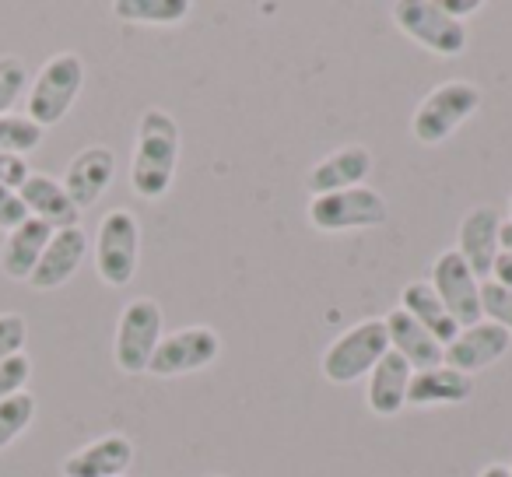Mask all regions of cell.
<instances>
[{"label":"cell","instance_id":"obj_1","mask_svg":"<svg viewBox=\"0 0 512 477\" xmlns=\"http://www.w3.org/2000/svg\"><path fill=\"white\" fill-rule=\"evenodd\" d=\"M179 151H183V137H179L176 116L165 109H148L137 123L134 162H130V186L137 197L158 200L169 193L172 179H176Z\"/></svg>","mask_w":512,"mask_h":477},{"label":"cell","instance_id":"obj_2","mask_svg":"<svg viewBox=\"0 0 512 477\" xmlns=\"http://www.w3.org/2000/svg\"><path fill=\"white\" fill-rule=\"evenodd\" d=\"M81 85H85V60L78 53H57L39 67L36 81L25 99V116L39 127H57L71 106L78 102Z\"/></svg>","mask_w":512,"mask_h":477},{"label":"cell","instance_id":"obj_3","mask_svg":"<svg viewBox=\"0 0 512 477\" xmlns=\"http://www.w3.org/2000/svg\"><path fill=\"white\" fill-rule=\"evenodd\" d=\"M481 88L474 81H442L418 102L411 116V134L421 144H442L481 109Z\"/></svg>","mask_w":512,"mask_h":477},{"label":"cell","instance_id":"obj_4","mask_svg":"<svg viewBox=\"0 0 512 477\" xmlns=\"http://www.w3.org/2000/svg\"><path fill=\"white\" fill-rule=\"evenodd\" d=\"M390 351V337H386L383 320H362L351 330H344L323 355L320 369L327 376V383L334 386H351L362 376H369L379 365V358Z\"/></svg>","mask_w":512,"mask_h":477},{"label":"cell","instance_id":"obj_5","mask_svg":"<svg viewBox=\"0 0 512 477\" xmlns=\"http://www.w3.org/2000/svg\"><path fill=\"white\" fill-rule=\"evenodd\" d=\"M390 15L404 36H411L421 50L435 53V57L453 60L467 50V25L449 18L439 8V0H397Z\"/></svg>","mask_w":512,"mask_h":477},{"label":"cell","instance_id":"obj_6","mask_svg":"<svg viewBox=\"0 0 512 477\" xmlns=\"http://www.w3.org/2000/svg\"><path fill=\"white\" fill-rule=\"evenodd\" d=\"M141 260V225L130 211L116 207L95 232V271L109 288H127Z\"/></svg>","mask_w":512,"mask_h":477},{"label":"cell","instance_id":"obj_7","mask_svg":"<svg viewBox=\"0 0 512 477\" xmlns=\"http://www.w3.org/2000/svg\"><path fill=\"white\" fill-rule=\"evenodd\" d=\"M306 214L316 232H355V228H379L390 218V207L383 193H376L372 186H351V190L313 197Z\"/></svg>","mask_w":512,"mask_h":477},{"label":"cell","instance_id":"obj_8","mask_svg":"<svg viewBox=\"0 0 512 477\" xmlns=\"http://www.w3.org/2000/svg\"><path fill=\"white\" fill-rule=\"evenodd\" d=\"M158 341H162V309L155 299H134L120 313L113 337V362L127 376H141L148 372V362L155 355Z\"/></svg>","mask_w":512,"mask_h":477},{"label":"cell","instance_id":"obj_9","mask_svg":"<svg viewBox=\"0 0 512 477\" xmlns=\"http://www.w3.org/2000/svg\"><path fill=\"white\" fill-rule=\"evenodd\" d=\"M221 355V337L211 327H183L176 334H162L155 355L148 362V372L158 379H176L200 372L207 365H214V358Z\"/></svg>","mask_w":512,"mask_h":477},{"label":"cell","instance_id":"obj_10","mask_svg":"<svg viewBox=\"0 0 512 477\" xmlns=\"http://www.w3.org/2000/svg\"><path fill=\"white\" fill-rule=\"evenodd\" d=\"M428 285L435 288V295H439L442 306L449 309V316L460 323V330L484 320L481 316V281H477V274L463 264L456 250H446L435 257Z\"/></svg>","mask_w":512,"mask_h":477},{"label":"cell","instance_id":"obj_11","mask_svg":"<svg viewBox=\"0 0 512 477\" xmlns=\"http://www.w3.org/2000/svg\"><path fill=\"white\" fill-rule=\"evenodd\" d=\"M502 214L495 207H470L460 221V232H456V253L460 260L477 274V281H491L495 271V260L502 253L498 246V232H502Z\"/></svg>","mask_w":512,"mask_h":477},{"label":"cell","instance_id":"obj_12","mask_svg":"<svg viewBox=\"0 0 512 477\" xmlns=\"http://www.w3.org/2000/svg\"><path fill=\"white\" fill-rule=\"evenodd\" d=\"M509 344H512L509 330H502V327H495V323L481 320V323H474V327H463L460 334H456L453 341L446 344L442 365L463 372V376H474V372L495 365L498 358L509 351Z\"/></svg>","mask_w":512,"mask_h":477},{"label":"cell","instance_id":"obj_13","mask_svg":"<svg viewBox=\"0 0 512 477\" xmlns=\"http://www.w3.org/2000/svg\"><path fill=\"white\" fill-rule=\"evenodd\" d=\"M85 257H88L85 228H81V225L57 228V232H53V239H50V246H46V253L39 257L36 271H32L29 285L36 288V292H53V288L67 285V281L81 271Z\"/></svg>","mask_w":512,"mask_h":477},{"label":"cell","instance_id":"obj_14","mask_svg":"<svg viewBox=\"0 0 512 477\" xmlns=\"http://www.w3.org/2000/svg\"><path fill=\"white\" fill-rule=\"evenodd\" d=\"M113 176H116V155L109 148H102V144H92V148L78 151L71 158L60 183H64L67 197L74 200V207L88 211V207H95L102 200V193L109 190Z\"/></svg>","mask_w":512,"mask_h":477},{"label":"cell","instance_id":"obj_15","mask_svg":"<svg viewBox=\"0 0 512 477\" xmlns=\"http://www.w3.org/2000/svg\"><path fill=\"white\" fill-rule=\"evenodd\" d=\"M372 165H376V158H372V151L365 148V144H348V148H337V151H330L327 158H320V162L309 169L306 186L313 197L351 190V186H362L365 179L372 176Z\"/></svg>","mask_w":512,"mask_h":477},{"label":"cell","instance_id":"obj_16","mask_svg":"<svg viewBox=\"0 0 512 477\" xmlns=\"http://www.w3.org/2000/svg\"><path fill=\"white\" fill-rule=\"evenodd\" d=\"M130 463H134V442L120 432H109L74 449L64 460V477H123Z\"/></svg>","mask_w":512,"mask_h":477},{"label":"cell","instance_id":"obj_17","mask_svg":"<svg viewBox=\"0 0 512 477\" xmlns=\"http://www.w3.org/2000/svg\"><path fill=\"white\" fill-rule=\"evenodd\" d=\"M383 323H386V337H390V351H397L414 372H425V369L442 365L446 348H442V344L435 341L414 316H407L400 306L390 309V313L383 316Z\"/></svg>","mask_w":512,"mask_h":477},{"label":"cell","instance_id":"obj_18","mask_svg":"<svg viewBox=\"0 0 512 477\" xmlns=\"http://www.w3.org/2000/svg\"><path fill=\"white\" fill-rule=\"evenodd\" d=\"M50 239H53V228L39 218H29L18 228H11L4 235V243H0V271L8 274L11 281H29L39 257L50 246Z\"/></svg>","mask_w":512,"mask_h":477},{"label":"cell","instance_id":"obj_19","mask_svg":"<svg viewBox=\"0 0 512 477\" xmlns=\"http://www.w3.org/2000/svg\"><path fill=\"white\" fill-rule=\"evenodd\" d=\"M18 197L25 200L32 218L46 221L53 232H57V228H74L81 221V211L74 207V200L67 197L64 183L53 176H43V172H29V179L22 183Z\"/></svg>","mask_w":512,"mask_h":477},{"label":"cell","instance_id":"obj_20","mask_svg":"<svg viewBox=\"0 0 512 477\" xmlns=\"http://www.w3.org/2000/svg\"><path fill=\"white\" fill-rule=\"evenodd\" d=\"M414 369L397 355V351H386L379 358V365L369 372V386H365V404L379 418H393L397 411H404L407 404V386H411Z\"/></svg>","mask_w":512,"mask_h":477},{"label":"cell","instance_id":"obj_21","mask_svg":"<svg viewBox=\"0 0 512 477\" xmlns=\"http://www.w3.org/2000/svg\"><path fill=\"white\" fill-rule=\"evenodd\" d=\"M474 397V376L435 365V369L414 372L407 386V407H442V404H463Z\"/></svg>","mask_w":512,"mask_h":477},{"label":"cell","instance_id":"obj_22","mask_svg":"<svg viewBox=\"0 0 512 477\" xmlns=\"http://www.w3.org/2000/svg\"><path fill=\"white\" fill-rule=\"evenodd\" d=\"M400 309H404L407 316H414L442 348L460 334V323L449 316V309L442 306V299L435 295V288L428 285V281H411V285H404V292H400Z\"/></svg>","mask_w":512,"mask_h":477},{"label":"cell","instance_id":"obj_23","mask_svg":"<svg viewBox=\"0 0 512 477\" xmlns=\"http://www.w3.org/2000/svg\"><path fill=\"white\" fill-rule=\"evenodd\" d=\"M190 11V0H116L113 4V15L134 25H179Z\"/></svg>","mask_w":512,"mask_h":477},{"label":"cell","instance_id":"obj_24","mask_svg":"<svg viewBox=\"0 0 512 477\" xmlns=\"http://www.w3.org/2000/svg\"><path fill=\"white\" fill-rule=\"evenodd\" d=\"M43 134L46 130L39 123H32L29 116H0V151L4 155H18L25 158L29 151H36L43 144Z\"/></svg>","mask_w":512,"mask_h":477},{"label":"cell","instance_id":"obj_25","mask_svg":"<svg viewBox=\"0 0 512 477\" xmlns=\"http://www.w3.org/2000/svg\"><path fill=\"white\" fill-rule=\"evenodd\" d=\"M36 418V397L29 390L11 400H0V449H8Z\"/></svg>","mask_w":512,"mask_h":477},{"label":"cell","instance_id":"obj_26","mask_svg":"<svg viewBox=\"0 0 512 477\" xmlns=\"http://www.w3.org/2000/svg\"><path fill=\"white\" fill-rule=\"evenodd\" d=\"M29 85V67L18 57H0V116H8L11 106L25 95Z\"/></svg>","mask_w":512,"mask_h":477},{"label":"cell","instance_id":"obj_27","mask_svg":"<svg viewBox=\"0 0 512 477\" xmlns=\"http://www.w3.org/2000/svg\"><path fill=\"white\" fill-rule=\"evenodd\" d=\"M481 316L512 334V292L498 281H481Z\"/></svg>","mask_w":512,"mask_h":477},{"label":"cell","instance_id":"obj_28","mask_svg":"<svg viewBox=\"0 0 512 477\" xmlns=\"http://www.w3.org/2000/svg\"><path fill=\"white\" fill-rule=\"evenodd\" d=\"M29 379H32L29 355L4 358V362H0V400H11V397H18V393H25L29 390V386H25Z\"/></svg>","mask_w":512,"mask_h":477},{"label":"cell","instance_id":"obj_29","mask_svg":"<svg viewBox=\"0 0 512 477\" xmlns=\"http://www.w3.org/2000/svg\"><path fill=\"white\" fill-rule=\"evenodd\" d=\"M25 337H29V323L22 313H0V362L11 355H22Z\"/></svg>","mask_w":512,"mask_h":477},{"label":"cell","instance_id":"obj_30","mask_svg":"<svg viewBox=\"0 0 512 477\" xmlns=\"http://www.w3.org/2000/svg\"><path fill=\"white\" fill-rule=\"evenodd\" d=\"M29 207H25V200L18 197V190H8V186H0V228L4 232H11V228H18L22 221H29Z\"/></svg>","mask_w":512,"mask_h":477},{"label":"cell","instance_id":"obj_31","mask_svg":"<svg viewBox=\"0 0 512 477\" xmlns=\"http://www.w3.org/2000/svg\"><path fill=\"white\" fill-rule=\"evenodd\" d=\"M25 179H29V162L18 155H4V151H0V186L22 190Z\"/></svg>","mask_w":512,"mask_h":477},{"label":"cell","instance_id":"obj_32","mask_svg":"<svg viewBox=\"0 0 512 477\" xmlns=\"http://www.w3.org/2000/svg\"><path fill=\"white\" fill-rule=\"evenodd\" d=\"M439 8L446 11L449 18H456V22H463L467 15H474V11H481V0H439Z\"/></svg>","mask_w":512,"mask_h":477},{"label":"cell","instance_id":"obj_33","mask_svg":"<svg viewBox=\"0 0 512 477\" xmlns=\"http://www.w3.org/2000/svg\"><path fill=\"white\" fill-rule=\"evenodd\" d=\"M491 281H498V285L512 292V253H498L495 271H491Z\"/></svg>","mask_w":512,"mask_h":477},{"label":"cell","instance_id":"obj_34","mask_svg":"<svg viewBox=\"0 0 512 477\" xmlns=\"http://www.w3.org/2000/svg\"><path fill=\"white\" fill-rule=\"evenodd\" d=\"M498 246H502V253H512V218L502 221V232H498Z\"/></svg>","mask_w":512,"mask_h":477},{"label":"cell","instance_id":"obj_35","mask_svg":"<svg viewBox=\"0 0 512 477\" xmlns=\"http://www.w3.org/2000/svg\"><path fill=\"white\" fill-rule=\"evenodd\" d=\"M477 477H509V467L505 463H488Z\"/></svg>","mask_w":512,"mask_h":477},{"label":"cell","instance_id":"obj_36","mask_svg":"<svg viewBox=\"0 0 512 477\" xmlns=\"http://www.w3.org/2000/svg\"><path fill=\"white\" fill-rule=\"evenodd\" d=\"M509 218H512V197H509Z\"/></svg>","mask_w":512,"mask_h":477},{"label":"cell","instance_id":"obj_37","mask_svg":"<svg viewBox=\"0 0 512 477\" xmlns=\"http://www.w3.org/2000/svg\"><path fill=\"white\" fill-rule=\"evenodd\" d=\"M509 477H512V467H509Z\"/></svg>","mask_w":512,"mask_h":477},{"label":"cell","instance_id":"obj_38","mask_svg":"<svg viewBox=\"0 0 512 477\" xmlns=\"http://www.w3.org/2000/svg\"><path fill=\"white\" fill-rule=\"evenodd\" d=\"M214 477H221V474H214Z\"/></svg>","mask_w":512,"mask_h":477}]
</instances>
